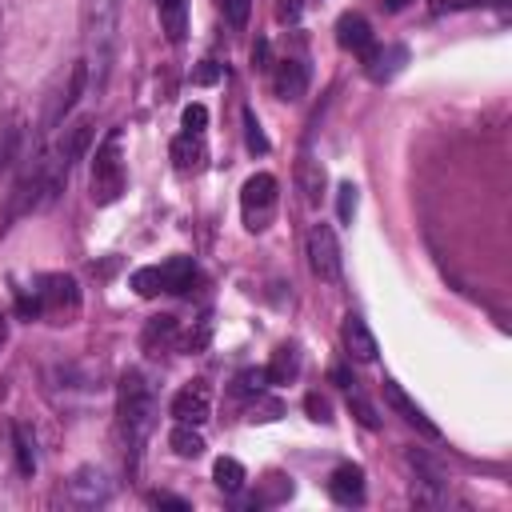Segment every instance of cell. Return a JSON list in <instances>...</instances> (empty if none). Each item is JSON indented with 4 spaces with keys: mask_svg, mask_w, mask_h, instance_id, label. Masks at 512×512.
I'll use <instances>...</instances> for the list:
<instances>
[{
    "mask_svg": "<svg viewBox=\"0 0 512 512\" xmlns=\"http://www.w3.org/2000/svg\"><path fill=\"white\" fill-rule=\"evenodd\" d=\"M296 372H300V352H296L292 344L276 348L272 360H268V368H264V376H268L272 384H288V380H296Z\"/></svg>",
    "mask_w": 512,
    "mask_h": 512,
    "instance_id": "21",
    "label": "cell"
},
{
    "mask_svg": "<svg viewBox=\"0 0 512 512\" xmlns=\"http://www.w3.org/2000/svg\"><path fill=\"white\" fill-rule=\"evenodd\" d=\"M304 408H308V416H312V420H332V404H328L324 396H316V392H308Z\"/></svg>",
    "mask_w": 512,
    "mask_h": 512,
    "instance_id": "34",
    "label": "cell"
},
{
    "mask_svg": "<svg viewBox=\"0 0 512 512\" xmlns=\"http://www.w3.org/2000/svg\"><path fill=\"white\" fill-rule=\"evenodd\" d=\"M84 84H88V60H76V64L68 68V80L56 88V96H52V104H48V116H44L48 128H56V124L76 108V100L84 96Z\"/></svg>",
    "mask_w": 512,
    "mask_h": 512,
    "instance_id": "8",
    "label": "cell"
},
{
    "mask_svg": "<svg viewBox=\"0 0 512 512\" xmlns=\"http://www.w3.org/2000/svg\"><path fill=\"white\" fill-rule=\"evenodd\" d=\"M64 496H68V504H76V508H96V504H104V500L112 496V484H108V476H104L100 468L84 464V468H76V472L68 476Z\"/></svg>",
    "mask_w": 512,
    "mask_h": 512,
    "instance_id": "5",
    "label": "cell"
},
{
    "mask_svg": "<svg viewBox=\"0 0 512 512\" xmlns=\"http://www.w3.org/2000/svg\"><path fill=\"white\" fill-rule=\"evenodd\" d=\"M276 200H280L276 176H268V172L248 176L244 188H240V216H244V228H248V232H264V228L272 224V216H276Z\"/></svg>",
    "mask_w": 512,
    "mask_h": 512,
    "instance_id": "3",
    "label": "cell"
},
{
    "mask_svg": "<svg viewBox=\"0 0 512 512\" xmlns=\"http://www.w3.org/2000/svg\"><path fill=\"white\" fill-rule=\"evenodd\" d=\"M172 416L180 420V424H204L208 416H212V388H208V380H188L176 396H172Z\"/></svg>",
    "mask_w": 512,
    "mask_h": 512,
    "instance_id": "7",
    "label": "cell"
},
{
    "mask_svg": "<svg viewBox=\"0 0 512 512\" xmlns=\"http://www.w3.org/2000/svg\"><path fill=\"white\" fill-rule=\"evenodd\" d=\"M304 256H308L312 276H320V280H328V284L340 280V244H336V232H332L328 224H312V228H308Z\"/></svg>",
    "mask_w": 512,
    "mask_h": 512,
    "instance_id": "4",
    "label": "cell"
},
{
    "mask_svg": "<svg viewBox=\"0 0 512 512\" xmlns=\"http://www.w3.org/2000/svg\"><path fill=\"white\" fill-rule=\"evenodd\" d=\"M272 88L280 100H300L308 92V68L300 60H280L272 72Z\"/></svg>",
    "mask_w": 512,
    "mask_h": 512,
    "instance_id": "14",
    "label": "cell"
},
{
    "mask_svg": "<svg viewBox=\"0 0 512 512\" xmlns=\"http://www.w3.org/2000/svg\"><path fill=\"white\" fill-rule=\"evenodd\" d=\"M348 412H352V416H356V420H360L368 432H376V428H380V416H376V408H372V404H368L360 392H348Z\"/></svg>",
    "mask_w": 512,
    "mask_h": 512,
    "instance_id": "27",
    "label": "cell"
},
{
    "mask_svg": "<svg viewBox=\"0 0 512 512\" xmlns=\"http://www.w3.org/2000/svg\"><path fill=\"white\" fill-rule=\"evenodd\" d=\"M216 76H220V68H216V60H204V64L196 68V76H192V80H196V84H212Z\"/></svg>",
    "mask_w": 512,
    "mask_h": 512,
    "instance_id": "36",
    "label": "cell"
},
{
    "mask_svg": "<svg viewBox=\"0 0 512 512\" xmlns=\"http://www.w3.org/2000/svg\"><path fill=\"white\" fill-rule=\"evenodd\" d=\"M176 336H180V324H176V316H152V320L144 324V336H140V344H144V352L160 356V352H168V348L176 344Z\"/></svg>",
    "mask_w": 512,
    "mask_h": 512,
    "instance_id": "16",
    "label": "cell"
},
{
    "mask_svg": "<svg viewBox=\"0 0 512 512\" xmlns=\"http://www.w3.org/2000/svg\"><path fill=\"white\" fill-rule=\"evenodd\" d=\"M88 144H92V120L84 116V120H76V124L64 132V140H60V148H56V156H52V160H56V164H64V168L72 172V164L88 152Z\"/></svg>",
    "mask_w": 512,
    "mask_h": 512,
    "instance_id": "15",
    "label": "cell"
},
{
    "mask_svg": "<svg viewBox=\"0 0 512 512\" xmlns=\"http://www.w3.org/2000/svg\"><path fill=\"white\" fill-rule=\"evenodd\" d=\"M328 496L336 504H360L364 500V468L360 464H340L328 476Z\"/></svg>",
    "mask_w": 512,
    "mask_h": 512,
    "instance_id": "13",
    "label": "cell"
},
{
    "mask_svg": "<svg viewBox=\"0 0 512 512\" xmlns=\"http://www.w3.org/2000/svg\"><path fill=\"white\" fill-rule=\"evenodd\" d=\"M132 288H136V296H156V292H164V284H160V264L136 268V272H132Z\"/></svg>",
    "mask_w": 512,
    "mask_h": 512,
    "instance_id": "26",
    "label": "cell"
},
{
    "mask_svg": "<svg viewBox=\"0 0 512 512\" xmlns=\"http://www.w3.org/2000/svg\"><path fill=\"white\" fill-rule=\"evenodd\" d=\"M404 56H408L404 48H380V44H376V48L364 56L368 76H372V80H388V76H396V68L404 64Z\"/></svg>",
    "mask_w": 512,
    "mask_h": 512,
    "instance_id": "20",
    "label": "cell"
},
{
    "mask_svg": "<svg viewBox=\"0 0 512 512\" xmlns=\"http://www.w3.org/2000/svg\"><path fill=\"white\" fill-rule=\"evenodd\" d=\"M116 412H120V432L124 440L132 444V452L148 440L152 424H156V400H152V388L144 380V372L128 368L120 376V392H116Z\"/></svg>",
    "mask_w": 512,
    "mask_h": 512,
    "instance_id": "1",
    "label": "cell"
},
{
    "mask_svg": "<svg viewBox=\"0 0 512 512\" xmlns=\"http://www.w3.org/2000/svg\"><path fill=\"white\" fill-rule=\"evenodd\" d=\"M212 480H216V488H220V492H240V488H244V480H248V472H244V464H240V460L220 456V460L212 464Z\"/></svg>",
    "mask_w": 512,
    "mask_h": 512,
    "instance_id": "24",
    "label": "cell"
},
{
    "mask_svg": "<svg viewBox=\"0 0 512 512\" xmlns=\"http://www.w3.org/2000/svg\"><path fill=\"white\" fill-rule=\"evenodd\" d=\"M384 400H388V408H392V412H400V416H404V424H412V428H416V432H424L428 440H436V436H440V428L424 416V408H420V404H416V400H412L396 380H384Z\"/></svg>",
    "mask_w": 512,
    "mask_h": 512,
    "instance_id": "10",
    "label": "cell"
},
{
    "mask_svg": "<svg viewBox=\"0 0 512 512\" xmlns=\"http://www.w3.org/2000/svg\"><path fill=\"white\" fill-rule=\"evenodd\" d=\"M196 280V264L188 256H172L168 264H160V284L164 292H188Z\"/></svg>",
    "mask_w": 512,
    "mask_h": 512,
    "instance_id": "19",
    "label": "cell"
},
{
    "mask_svg": "<svg viewBox=\"0 0 512 512\" xmlns=\"http://www.w3.org/2000/svg\"><path fill=\"white\" fill-rule=\"evenodd\" d=\"M204 160H208V144H204V132H180L176 140H172V164H176V172H200L204 168Z\"/></svg>",
    "mask_w": 512,
    "mask_h": 512,
    "instance_id": "12",
    "label": "cell"
},
{
    "mask_svg": "<svg viewBox=\"0 0 512 512\" xmlns=\"http://www.w3.org/2000/svg\"><path fill=\"white\" fill-rule=\"evenodd\" d=\"M20 136H24V120L16 112L0 116V168H8L16 160V148H20Z\"/></svg>",
    "mask_w": 512,
    "mask_h": 512,
    "instance_id": "23",
    "label": "cell"
},
{
    "mask_svg": "<svg viewBox=\"0 0 512 512\" xmlns=\"http://www.w3.org/2000/svg\"><path fill=\"white\" fill-rule=\"evenodd\" d=\"M148 504H156V508H176V512H188V500H180V496H172V492H152V496H148Z\"/></svg>",
    "mask_w": 512,
    "mask_h": 512,
    "instance_id": "35",
    "label": "cell"
},
{
    "mask_svg": "<svg viewBox=\"0 0 512 512\" xmlns=\"http://www.w3.org/2000/svg\"><path fill=\"white\" fill-rule=\"evenodd\" d=\"M120 192H124V160H120V128H112L92 160V200L116 204Z\"/></svg>",
    "mask_w": 512,
    "mask_h": 512,
    "instance_id": "2",
    "label": "cell"
},
{
    "mask_svg": "<svg viewBox=\"0 0 512 512\" xmlns=\"http://www.w3.org/2000/svg\"><path fill=\"white\" fill-rule=\"evenodd\" d=\"M356 200H360V196H356V184L344 180V184L336 188V216H340V224H352V216H356Z\"/></svg>",
    "mask_w": 512,
    "mask_h": 512,
    "instance_id": "28",
    "label": "cell"
},
{
    "mask_svg": "<svg viewBox=\"0 0 512 512\" xmlns=\"http://www.w3.org/2000/svg\"><path fill=\"white\" fill-rule=\"evenodd\" d=\"M336 44L344 48V52H352V56H368L372 48H376V36H372V24L360 16V12H344L340 20H336Z\"/></svg>",
    "mask_w": 512,
    "mask_h": 512,
    "instance_id": "9",
    "label": "cell"
},
{
    "mask_svg": "<svg viewBox=\"0 0 512 512\" xmlns=\"http://www.w3.org/2000/svg\"><path fill=\"white\" fill-rule=\"evenodd\" d=\"M168 444H172V452L184 456V460H196V456L204 452V436H200V428H196V424H180V420H176V428L168 432Z\"/></svg>",
    "mask_w": 512,
    "mask_h": 512,
    "instance_id": "22",
    "label": "cell"
},
{
    "mask_svg": "<svg viewBox=\"0 0 512 512\" xmlns=\"http://www.w3.org/2000/svg\"><path fill=\"white\" fill-rule=\"evenodd\" d=\"M340 336H344V348H348L352 360H360V364H372V360H376V336L368 332V324H364L356 312L344 316Z\"/></svg>",
    "mask_w": 512,
    "mask_h": 512,
    "instance_id": "11",
    "label": "cell"
},
{
    "mask_svg": "<svg viewBox=\"0 0 512 512\" xmlns=\"http://www.w3.org/2000/svg\"><path fill=\"white\" fill-rule=\"evenodd\" d=\"M284 408H280V400H264V392H256V404H252V416L248 420H276Z\"/></svg>",
    "mask_w": 512,
    "mask_h": 512,
    "instance_id": "33",
    "label": "cell"
},
{
    "mask_svg": "<svg viewBox=\"0 0 512 512\" xmlns=\"http://www.w3.org/2000/svg\"><path fill=\"white\" fill-rule=\"evenodd\" d=\"M220 8H224V20L232 28H244L248 16H252V0H220Z\"/></svg>",
    "mask_w": 512,
    "mask_h": 512,
    "instance_id": "30",
    "label": "cell"
},
{
    "mask_svg": "<svg viewBox=\"0 0 512 512\" xmlns=\"http://www.w3.org/2000/svg\"><path fill=\"white\" fill-rule=\"evenodd\" d=\"M404 4H408V0H388V8H392V12H396V8H404Z\"/></svg>",
    "mask_w": 512,
    "mask_h": 512,
    "instance_id": "40",
    "label": "cell"
},
{
    "mask_svg": "<svg viewBox=\"0 0 512 512\" xmlns=\"http://www.w3.org/2000/svg\"><path fill=\"white\" fill-rule=\"evenodd\" d=\"M244 140H248V152H268V136L260 132V120L252 108L244 112Z\"/></svg>",
    "mask_w": 512,
    "mask_h": 512,
    "instance_id": "29",
    "label": "cell"
},
{
    "mask_svg": "<svg viewBox=\"0 0 512 512\" xmlns=\"http://www.w3.org/2000/svg\"><path fill=\"white\" fill-rule=\"evenodd\" d=\"M160 28L168 44H184L188 36V0H160Z\"/></svg>",
    "mask_w": 512,
    "mask_h": 512,
    "instance_id": "17",
    "label": "cell"
},
{
    "mask_svg": "<svg viewBox=\"0 0 512 512\" xmlns=\"http://www.w3.org/2000/svg\"><path fill=\"white\" fill-rule=\"evenodd\" d=\"M264 384H268L264 368H248V372H240V376H236V388H240L244 396H252V392H264Z\"/></svg>",
    "mask_w": 512,
    "mask_h": 512,
    "instance_id": "31",
    "label": "cell"
},
{
    "mask_svg": "<svg viewBox=\"0 0 512 512\" xmlns=\"http://www.w3.org/2000/svg\"><path fill=\"white\" fill-rule=\"evenodd\" d=\"M296 184H300V192H304V204H320V196H324V168H320V160H312V156H304L300 164H296Z\"/></svg>",
    "mask_w": 512,
    "mask_h": 512,
    "instance_id": "18",
    "label": "cell"
},
{
    "mask_svg": "<svg viewBox=\"0 0 512 512\" xmlns=\"http://www.w3.org/2000/svg\"><path fill=\"white\" fill-rule=\"evenodd\" d=\"M36 300H40V312L64 316V312H76V304H80V288H76V280H72L68 272H48V276H40Z\"/></svg>",
    "mask_w": 512,
    "mask_h": 512,
    "instance_id": "6",
    "label": "cell"
},
{
    "mask_svg": "<svg viewBox=\"0 0 512 512\" xmlns=\"http://www.w3.org/2000/svg\"><path fill=\"white\" fill-rule=\"evenodd\" d=\"M296 12H300L296 0H280V4H276V16H280V20H296Z\"/></svg>",
    "mask_w": 512,
    "mask_h": 512,
    "instance_id": "38",
    "label": "cell"
},
{
    "mask_svg": "<svg viewBox=\"0 0 512 512\" xmlns=\"http://www.w3.org/2000/svg\"><path fill=\"white\" fill-rule=\"evenodd\" d=\"M8 340V316H4V308H0V344Z\"/></svg>",
    "mask_w": 512,
    "mask_h": 512,
    "instance_id": "39",
    "label": "cell"
},
{
    "mask_svg": "<svg viewBox=\"0 0 512 512\" xmlns=\"http://www.w3.org/2000/svg\"><path fill=\"white\" fill-rule=\"evenodd\" d=\"M12 440H16V468L24 476H32L36 472V440H32V432L24 424H16L12 428Z\"/></svg>",
    "mask_w": 512,
    "mask_h": 512,
    "instance_id": "25",
    "label": "cell"
},
{
    "mask_svg": "<svg viewBox=\"0 0 512 512\" xmlns=\"http://www.w3.org/2000/svg\"><path fill=\"white\" fill-rule=\"evenodd\" d=\"M180 124H184V132H204V124H208V108H204V104H188L184 116H180Z\"/></svg>",
    "mask_w": 512,
    "mask_h": 512,
    "instance_id": "32",
    "label": "cell"
},
{
    "mask_svg": "<svg viewBox=\"0 0 512 512\" xmlns=\"http://www.w3.org/2000/svg\"><path fill=\"white\" fill-rule=\"evenodd\" d=\"M252 68H268V40L252 44Z\"/></svg>",
    "mask_w": 512,
    "mask_h": 512,
    "instance_id": "37",
    "label": "cell"
}]
</instances>
